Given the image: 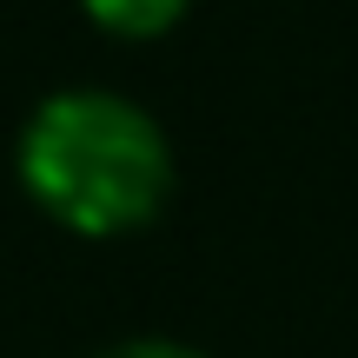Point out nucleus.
I'll use <instances>...</instances> for the list:
<instances>
[{
  "label": "nucleus",
  "instance_id": "f257e3e1",
  "mask_svg": "<svg viewBox=\"0 0 358 358\" xmlns=\"http://www.w3.org/2000/svg\"><path fill=\"white\" fill-rule=\"evenodd\" d=\"M13 166L27 199L80 239L140 232L173 199V146L159 120L106 87L47 93L20 127Z\"/></svg>",
  "mask_w": 358,
  "mask_h": 358
},
{
  "label": "nucleus",
  "instance_id": "f03ea898",
  "mask_svg": "<svg viewBox=\"0 0 358 358\" xmlns=\"http://www.w3.org/2000/svg\"><path fill=\"white\" fill-rule=\"evenodd\" d=\"M80 7L113 40H159V34H173V27L186 20L192 0H80Z\"/></svg>",
  "mask_w": 358,
  "mask_h": 358
},
{
  "label": "nucleus",
  "instance_id": "7ed1b4c3",
  "mask_svg": "<svg viewBox=\"0 0 358 358\" xmlns=\"http://www.w3.org/2000/svg\"><path fill=\"white\" fill-rule=\"evenodd\" d=\"M93 358H206L199 345H179V338H127V345H106Z\"/></svg>",
  "mask_w": 358,
  "mask_h": 358
}]
</instances>
